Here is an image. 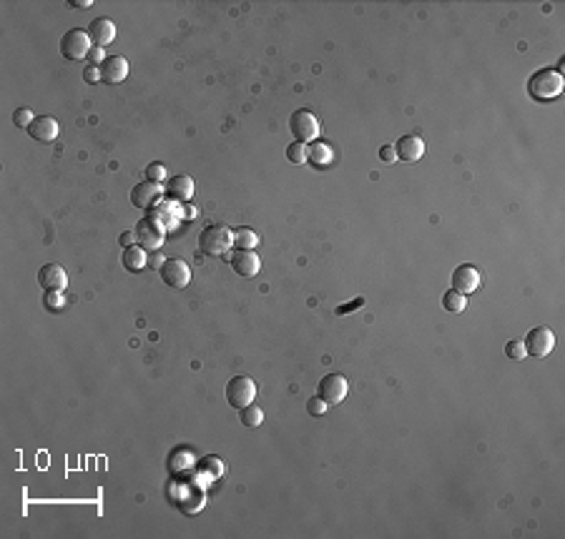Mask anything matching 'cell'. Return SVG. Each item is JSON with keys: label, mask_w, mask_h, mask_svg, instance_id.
<instances>
[{"label": "cell", "mask_w": 565, "mask_h": 539, "mask_svg": "<svg viewBox=\"0 0 565 539\" xmlns=\"http://www.w3.org/2000/svg\"><path fill=\"white\" fill-rule=\"evenodd\" d=\"M528 93L535 101H553L563 93V75L560 70L553 68H540L530 75L528 80Z\"/></svg>", "instance_id": "1"}, {"label": "cell", "mask_w": 565, "mask_h": 539, "mask_svg": "<svg viewBox=\"0 0 565 539\" xmlns=\"http://www.w3.org/2000/svg\"><path fill=\"white\" fill-rule=\"evenodd\" d=\"M234 243V233L231 228L221 226V223H208L199 231V251L206 256H224Z\"/></svg>", "instance_id": "2"}, {"label": "cell", "mask_w": 565, "mask_h": 539, "mask_svg": "<svg viewBox=\"0 0 565 539\" xmlns=\"http://www.w3.org/2000/svg\"><path fill=\"white\" fill-rule=\"evenodd\" d=\"M91 50H93L91 38H88V33H85L83 28H70V31H65L63 38H60V53L68 60L88 58Z\"/></svg>", "instance_id": "3"}, {"label": "cell", "mask_w": 565, "mask_h": 539, "mask_svg": "<svg viewBox=\"0 0 565 539\" xmlns=\"http://www.w3.org/2000/svg\"><path fill=\"white\" fill-rule=\"evenodd\" d=\"M256 397V384L251 376H234V379H229V384H226V402L231 404L234 409H244L249 407L251 402H254Z\"/></svg>", "instance_id": "4"}, {"label": "cell", "mask_w": 565, "mask_h": 539, "mask_svg": "<svg viewBox=\"0 0 565 539\" xmlns=\"http://www.w3.org/2000/svg\"><path fill=\"white\" fill-rule=\"evenodd\" d=\"M159 276L169 289L181 291V289H186L189 281H191V269H189V264H184L181 259H166L159 269Z\"/></svg>", "instance_id": "5"}, {"label": "cell", "mask_w": 565, "mask_h": 539, "mask_svg": "<svg viewBox=\"0 0 565 539\" xmlns=\"http://www.w3.org/2000/svg\"><path fill=\"white\" fill-rule=\"evenodd\" d=\"M289 131L294 133V138L299 143H310L320 136V123H317V118L307 108H299V111H294L289 116Z\"/></svg>", "instance_id": "6"}, {"label": "cell", "mask_w": 565, "mask_h": 539, "mask_svg": "<svg viewBox=\"0 0 565 539\" xmlns=\"http://www.w3.org/2000/svg\"><path fill=\"white\" fill-rule=\"evenodd\" d=\"M523 346H525V354L543 359V356H548L550 351H553V346H555V333L550 331L548 326H535V329H530V331H528V336H525Z\"/></svg>", "instance_id": "7"}, {"label": "cell", "mask_w": 565, "mask_h": 539, "mask_svg": "<svg viewBox=\"0 0 565 539\" xmlns=\"http://www.w3.org/2000/svg\"><path fill=\"white\" fill-rule=\"evenodd\" d=\"M347 391H349V384H347V379L342 374H327L324 379L317 384V397L324 399L329 407L344 402Z\"/></svg>", "instance_id": "8"}, {"label": "cell", "mask_w": 565, "mask_h": 539, "mask_svg": "<svg viewBox=\"0 0 565 539\" xmlns=\"http://www.w3.org/2000/svg\"><path fill=\"white\" fill-rule=\"evenodd\" d=\"M38 284L46 291H63L68 286V274L60 264H46L38 269Z\"/></svg>", "instance_id": "9"}, {"label": "cell", "mask_w": 565, "mask_h": 539, "mask_svg": "<svg viewBox=\"0 0 565 539\" xmlns=\"http://www.w3.org/2000/svg\"><path fill=\"white\" fill-rule=\"evenodd\" d=\"M101 80L108 85H116V83H123L128 75V60L123 58V55H106V60H103L101 65Z\"/></svg>", "instance_id": "10"}, {"label": "cell", "mask_w": 565, "mask_h": 539, "mask_svg": "<svg viewBox=\"0 0 565 539\" xmlns=\"http://www.w3.org/2000/svg\"><path fill=\"white\" fill-rule=\"evenodd\" d=\"M259 266H262V261L251 249H236L231 254V269H234V274L244 276V279H251V276L259 274Z\"/></svg>", "instance_id": "11"}, {"label": "cell", "mask_w": 565, "mask_h": 539, "mask_svg": "<svg viewBox=\"0 0 565 539\" xmlns=\"http://www.w3.org/2000/svg\"><path fill=\"white\" fill-rule=\"evenodd\" d=\"M161 196H164V188H161V183H154V181H144V183L134 186V191H131V203H134L136 208H151L156 201H159Z\"/></svg>", "instance_id": "12"}, {"label": "cell", "mask_w": 565, "mask_h": 539, "mask_svg": "<svg viewBox=\"0 0 565 539\" xmlns=\"http://www.w3.org/2000/svg\"><path fill=\"white\" fill-rule=\"evenodd\" d=\"M480 286V271L470 264H463L453 271V291H460V294H472L475 289Z\"/></svg>", "instance_id": "13"}, {"label": "cell", "mask_w": 565, "mask_h": 539, "mask_svg": "<svg viewBox=\"0 0 565 539\" xmlns=\"http://www.w3.org/2000/svg\"><path fill=\"white\" fill-rule=\"evenodd\" d=\"M395 154L400 161H407V164H415V161H420L422 156H425V141H422L420 136H415V133H410V136H402L400 141L395 143Z\"/></svg>", "instance_id": "14"}, {"label": "cell", "mask_w": 565, "mask_h": 539, "mask_svg": "<svg viewBox=\"0 0 565 539\" xmlns=\"http://www.w3.org/2000/svg\"><path fill=\"white\" fill-rule=\"evenodd\" d=\"M58 121L51 116H38L36 121L31 123V128H28V136L33 138V141H41V143H51L58 138Z\"/></svg>", "instance_id": "15"}, {"label": "cell", "mask_w": 565, "mask_h": 539, "mask_svg": "<svg viewBox=\"0 0 565 539\" xmlns=\"http://www.w3.org/2000/svg\"><path fill=\"white\" fill-rule=\"evenodd\" d=\"M136 241H141L144 249H159L161 241H164V228L151 218H144L136 226Z\"/></svg>", "instance_id": "16"}, {"label": "cell", "mask_w": 565, "mask_h": 539, "mask_svg": "<svg viewBox=\"0 0 565 539\" xmlns=\"http://www.w3.org/2000/svg\"><path fill=\"white\" fill-rule=\"evenodd\" d=\"M85 33H88V38H91L93 46L103 48L116 38V26H113L108 18H96V21H91V26L85 28Z\"/></svg>", "instance_id": "17"}, {"label": "cell", "mask_w": 565, "mask_h": 539, "mask_svg": "<svg viewBox=\"0 0 565 539\" xmlns=\"http://www.w3.org/2000/svg\"><path fill=\"white\" fill-rule=\"evenodd\" d=\"M166 196L181 203L189 201L194 196V178L186 174H179V176H174V178H169V183H166Z\"/></svg>", "instance_id": "18"}, {"label": "cell", "mask_w": 565, "mask_h": 539, "mask_svg": "<svg viewBox=\"0 0 565 539\" xmlns=\"http://www.w3.org/2000/svg\"><path fill=\"white\" fill-rule=\"evenodd\" d=\"M146 261H149V256H146L144 246H128V249H123V254H121L123 269L131 271V274H139V271L146 266Z\"/></svg>", "instance_id": "19"}, {"label": "cell", "mask_w": 565, "mask_h": 539, "mask_svg": "<svg viewBox=\"0 0 565 539\" xmlns=\"http://www.w3.org/2000/svg\"><path fill=\"white\" fill-rule=\"evenodd\" d=\"M332 161H334V151H332V146L324 141L315 143L310 149V154H307V164H312L315 169H327Z\"/></svg>", "instance_id": "20"}, {"label": "cell", "mask_w": 565, "mask_h": 539, "mask_svg": "<svg viewBox=\"0 0 565 539\" xmlns=\"http://www.w3.org/2000/svg\"><path fill=\"white\" fill-rule=\"evenodd\" d=\"M234 243H236V249H254L256 243H259V236H256L254 228L241 226L234 231Z\"/></svg>", "instance_id": "21"}, {"label": "cell", "mask_w": 565, "mask_h": 539, "mask_svg": "<svg viewBox=\"0 0 565 539\" xmlns=\"http://www.w3.org/2000/svg\"><path fill=\"white\" fill-rule=\"evenodd\" d=\"M443 306H445V311L463 314L465 309H468V299H465V294H460V291H448L443 297Z\"/></svg>", "instance_id": "22"}, {"label": "cell", "mask_w": 565, "mask_h": 539, "mask_svg": "<svg viewBox=\"0 0 565 539\" xmlns=\"http://www.w3.org/2000/svg\"><path fill=\"white\" fill-rule=\"evenodd\" d=\"M239 422L244 424V427H259V424L264 422V412L259 407H244V409H239Z\"/></svg>", "instance_id": "23"}, {"label": "cell", "mask_w": 565, "mask_h": 539, "mask_svg": "<svg viewBox=\"0 0 565 539\" xmlns=\"http://www.w3.org/2000/svg\"><path fill=\"white\" fill-rule=\"evenodd\" d=\"M307 154H310V149H307V143H289L287 146V159L292 161V164H304L307 161Z\"/></svg>", "instance_id": "24"}, {"label": "cell", "mask_w": 565, "mask_h": 539, "mask_svg": "<svg viewBox=\"0 0 565 539\" xmlns=\"http://www.w3.org/2000/svg\"><path fill=\"white\" fill-rule=\"evenodd\" d=\"M43 304L48 311H60L65 306V297L63 291H46V297H43Z\"/></svg>", "instance_id": "25"}, {"label": "cell", "mask_w": 565, "mask_h": 539, "mask_svg": "<svg viewBox=\"0 0 565 539\" xmlns=\"http://www.w3.org/2000/svg\"><path fill=\"white\" fill-rule=\"evenodd\" d=\"M36 121V116H33V111L31 108H18L16 113H13V126L16 128H31V123Z\"/></svg>", "instance_id": "26"}, {"label": "cell", "mask_w": 565, "mask_h": 539, "mask_svg": "<svg viewBox=\"0 0 565 539\" xmlns=\"http://www.w3.org/2000/svg\"><path fill=\"white\" fill-rule=\"evenodd\" d=\"M164 178H166V166L164 164H149V169H146V181L164 183Z\"/></svg>", "instance_id": "27"}, {"label": "cell", "mask_w": 565, "mask_h": 539, "mask_svg": "<svg viewBox=\"0 0 565 539\" xmlns=\"http://www.w3.org/2000/svg\"><path fill=\"white\" fill-rule=\"evenodd\" d=\"M505 356H507V359H515V361L525 359L523 341H507V344H505Z\"/></svg>", "instance_id": "28"}, {"label": "cell", "mask_w": 565, "mask_h": 539, "mask_svg": "<svg viewBox=\"0 0 565 539\" xmlns=\"http://www.w3.org/2000/svg\"><path fill=\"white\" fill-rule=\"evenodd\" d=\"M327 407H329V404H327L324 399H320V397H312L310 402H307V412H310L312 417H324Z\"/></svg>", "instance_id": "29"}, {"label": "cell", "mask_w": 565, "mask_h": 539, "mask_svg": "<svg viewBox=\"0 0 565 539\" xmlns=\"http://www.w3.org/2000/svg\"><path fill=\"white\" fill-rule=\"evenodd\" d=\"M359 306H364V299H354L352 304H342V306H337V314H339V316H344V314H352L354 309H359Z\"/></svg>", "instance_id": "30"}, {"label": "cell", "mask_w": 565, "mask_h": 539, "mask_svg": "<svg viewBox=\"0 0 565 539\" xmlns=\"http://www.w3.org/2000/svg\"><path fill=\"white\" fill-rule=\"evenodd\" d=\"M83 78L88 80V83H98V80H101V68H98V65H88Z\"/></svg>", "instance_id": "31"}, {"label": "cell", "mask_w": 565, "mask_h": 539, "mask_svg": "<svg viewBox=\"0 0 565 539\" xmlns=\"http://www.w3.org/2000/svg\"><path fill=\"white\" fill-rule=\"evenodd\" d=\"M379 159H382L384 164H392V161L397 159V154H395V146H382V149H379Z\"/></svg>", "instance_id": "32"}, {"label": "cell", "mask_w": 565, "mask_h": 539, "mask_svg": "<svg viewBox=\"0 0 565 539\" xmlns=\"http://www.w3.org/2000/svg\"><path fill=\"white\" fill-rule=\"evenodd\" d=\"M88 60H91V65H101L103 60H106V58H103V50H101V48H93L91 53H88Z\"/></svg>", "instance_id": "33"}, {"label": "cell", "mask_w": 565, "mask_h": 539, "mask_svg": "<svg viewBox=\"0 0 565 539\" xmlns=\"http://www.w3.org/2000/svg\"><path fill=\"white\" fill-rule=\"evenodd\" d=\"M118 241H121V246H126V249H128V246H136V233H131V231L121 233V238H118Z\"/></svg>", "instance_id": "34"}, {"label": "cell", "mask_w": 565, "mask_h": 539, "mask_svg": "<svg viewBox=\"0 0 565 539\" xmlns=\"http://www.w3.org/2000/svg\"><path fill=\"white\" fill-rule=\"evenodd\" d=\"M73 8H91V0H70Z\"/></svg>", "instance_id": "35"}]
</instances>
